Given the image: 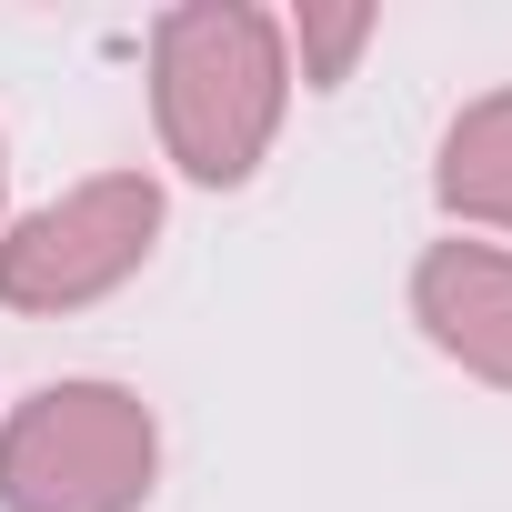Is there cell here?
<instances>
[{
  "instance_id": "obj_2",
  "label": "cell",
  "mask_w": 512,
  "mask_h": 512,
  "mask_svg": "<svg viewBox=\"0 0 512 512\" xmlns=\"http://www.w3.org/2000/svg\"><path fill=\"white\" fill-rule=\"evenodd\" d=\"M161 482V422L131 382H41L0 422V512H141Z\"/></svg>"
},
{
  "instance_id": "obj_3",
  "label": "cell",
  "mask_w": 512,
  "mask_h": 512,
  "mask_svg": "<svg viewBox=\"0 0 512 512\" xmlns=\"http://www.w3.org/2000/svg\"><path fill=\"white\" fill-rule=\"evenodd\" d=\"M161 181L151 171H91L71 181L61 201L21 211L0 231V312H31V322H61V312H91L111 302L151 251H161Z\"/></svg>"
},
{
  "instance_id": "obj_4",
  "label": "cell",
  "mask_w": 512,
  "mask_h": 512,
  "mask_svg": "<svg viewBox=\"0 0 512 512\" xmlns=\"http://www.w3.org/2000/svg\"><path fill=\"white\" fill-rule=\"evenodd\" d=\"M412 322H422V342L452 372L512 392V251L502 241H462V231L452 241H422V262H412Z\"/></svg>"
},
{
  "instance_id": "obj_7",
  "label": "cell",
  "mask_w": 512,
  "mask_h": 512,
  "mask_svg": "<svg viewBox=\"0 0 512 512\" xmlns=\"http://www.w3.org/2000/svg\"><path fill=\"white\" fill-rule=\"evenodd\" d=\"M0 191H11V161H0Z\"/></svg>"
},
{
  "instance_id": "obj_5",
  "label": "cell",
  "mask_w": 512,
  "mask_h": 512,
  "mask_svg": "<svg viewBox=\"0 0 512 512\" xmlns=\"http://www.w3.org/2000/svg\"><path fill=\"white\" fill-rule=\"evenodd\" d=\"M432 201L472 231H512V91H482L452 111L442 151H432Z\"/></svg>"
},
{
  "instance_id": "obj_1",
  "label": "cell",
  "mask_w": 512,
  "mask_h": 512,
  "mask_svg": "<svg viewBox=\"0 0 512 512\" xmlns=\"http://www.w3.org/2000/svg\"><path fill=\"white\" fill-rule=\"evenodd\" d=\"M292 111V41L251 0H181L151 21V131L201 191H241Z\"/></svg>"
},
{
  "instance_id": "obj_6",
  "label": "cell",
  "mask_w": 512,
  "mask_h": 512,
  "mask_svg": "<svg viewBox=\"0 0 512 512\" xmlns=\"http://www.w3.org/2000/svg\"><path fill=\"white\" fill-rule=\"evenodd\" d=\"M372 31H382L372 0H302V11L282 21V41L302 51V81H312V91H342L352 61L372 51Z\"/></svg>"
}]
</instances>
